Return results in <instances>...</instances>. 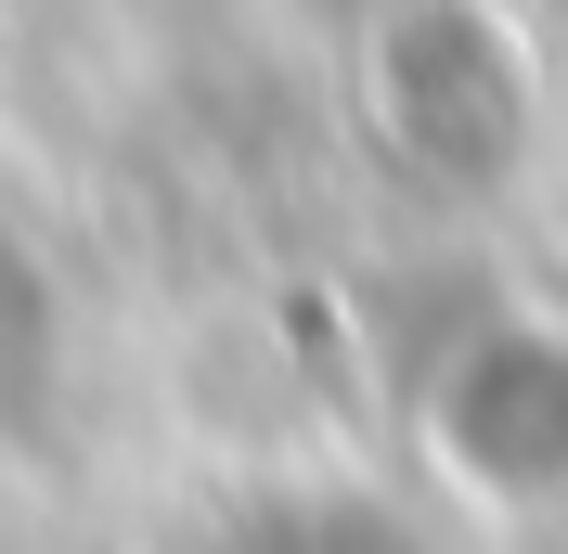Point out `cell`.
I'll return each mask as SVG.
<instances>
[{"instance_id":"7a4b0ae2","label":"cell","mask_w":568,"mask_h":554,"mask_svg":"<svg viewBox=\"0 0 568 554\" xmlns=\"http://www.w3.org/2000/svg\"><path fill=\"white\" fill-rule=\"evenodd\" d=\"M181 554H426V542L375 490H246L233 516H207Z\"/></svg>"},{"instance_id":"6da1fadb","label":"cell","mask_w":568,"mask_h":554,"mask_svg":"<svg viewBox=\"0 0 568 554\" xmlns=\"http://www.w3.org/2000/svg\"><path fill=\"white\" fill-rule=\"evenodd\" d=\"M426 464L491 516L568 503V336H478L426 400Z\"/></svg>"}]
</instances>
